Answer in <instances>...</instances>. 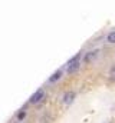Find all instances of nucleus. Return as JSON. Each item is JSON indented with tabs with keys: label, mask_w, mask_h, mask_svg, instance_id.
Masks as SVG:
<instances>
[{
	"label": "nucleus",
	"mask_w": 115,
	"mask_h": 123,
	"mask_svg": "<svg viewBox=\"0 0 115 123\" xmlns=\"http://www.w3.org/2000/svg\"><path fill=\"white\" fill-rule=\"evenodd\" d=\"M25 116H26L25 110H20V112H19V115H17V119H19V120H22V119H25Z\"/></svg>",
	"instance_id": "9"
},
{
	"label": "nucleus",
	"mask_w": 115,
	"mask_h": 123,
	"mask_svg": "<svg viewBox=\"0 0 115 123\" xmlns=\"http://www.w3.org/2000/svg\"><path fill=\"white\" fill-rule=\"evenodd\" d=\"M75 100V93L73 92H66L63 96V103L65 105H71L72 102Z\"/></svg>",
	"instance_id": "2"
},
{
	"label": "nucleus",
	"mask_w": 115,
	"mask_h": 123,
	"mask_svg": "<svg viewBox=\"0 0 115 123\" xmlns=\"http://www.w3.org/2000/svg\"><path fill=\"white\" fill-rule=\"evenodd\" d=\"M107 40H108L109 43H115V31H112V33H109V34H108Z\"/></svg>",
	"instance_id": "7"
},
{
	"label": "nucleus",
	"mask_w": 115,
	"mask_h": 123,
	"mask_svg": "<svg viewBox=\"0 0 115 123\" xmlns=\"http://www.w3.org/2000/svg\"><path fill=\"white\" fill-rule=\"evenodd\" d=\"M96 53H98V52H89V53L85 56V62L86 63H89L91 60H93V59L96 57Z\"/></svg>",
	"instance_id": "5"
},
{
	"label": "nucleus",
	"mask_w": 115,
	"mask_h": 123,
	"mask_svg": "<svg viewBox=\"0 0 115 123\" xmlns=\"http://www.w3.org/2000/svg\"><path fill=\"white\" fill-rule=\"evenodd\" d=\"M109 77H111V80H115V64L109 69Z\"/></svg>",
	"instance_id": "8"
},
{
	"label": "nucleus",
	"mask_w": 115,
	"mask_h": 123,
	"mask_svg": "<svg viewBox=\"0 0 115 123\" xmlns=\"http://www.w3.org/2000/svg\"><path fill=\"white\" fill-rule=\"evenodd\" d=\"M79 67H81V63H79V62L72 63V64H69V66H68V73H75Z\"/></svg>",
	"instance_id": "3"
},
{
	"label": "nucleus",
	"mask_w": 115,
	"mask_h": 123,
	"mask_svg": "<svg viewBox=\"0 0 115 123\" xmlns=\"http://www.w3.org/2000/svg\"><path fill=\"white\" fill-rule=\"evenodd\" d=\"M79 59H81V53H78L76 56H73L71 60L68 62V66H69V64H72V63H76V62H79Z\"/></svg>",
	"instance_id": "6"
},
{
	"label": "nucleus",
	"mask_w": 115,
	"mask_h": 123,
	"mask_svg": "<svg viewBox=\"0 0 115 123\" xmlns=\"http://www.w3.org/2000/svg\"><path fill=\"white\" fill-rule=\"evenodd\" d=\"M60 77H62V72H60V70H58V72H55V73L49 77V82H50V83H55V82L59 80Z\"/></svg>",
	"instance_id": "4"
},
{
	"label": "nucleus",
	"mask_w": 115,
	"mask_h": 123,
	"mask_svg": "<svg viewBox=\"0 0 115 123\" xmlns=\"http://www.w3.org/2000/svg\"><path fill=\"white\" fill-rule=\"evenodd\" d=\"M105 123H111V122H105Z\"/></svg>",
	"instance_id": "10"
},
{
	"label": "nucleus",
	"mask_w": 115,
	"mask_h": 123,
	"mask_svg": "<svg viewBox=\"0 0 115 123\" xmlns=\"http://www.w3.org/2000/svg\"><path fill=\"white\" fill-rule=\"evenodd\" d=\"M43 97H45V90H43V89H39V90H36V92L32 94L30 103H39Z\"/></svg>",
	"instance_id": "1"
}]
</instances>
